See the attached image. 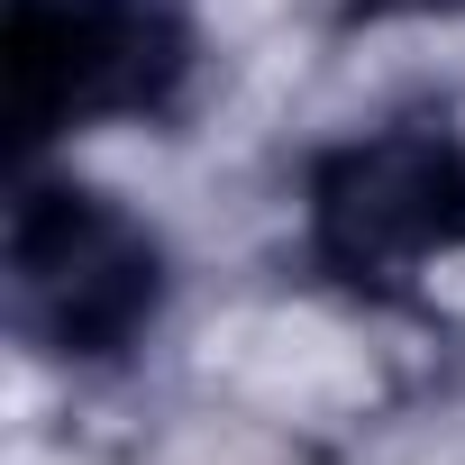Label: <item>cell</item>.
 I'll list each match as a JSON object with an SVG mask.
<instances>
[{"label":"cell","mask_w":465,"mask_h":465,"mask_svg":"<svg viewBox=\"0 0 465 465\" xmlns=\"http://www.w3.org/2000/svg\"><path fill=\"white\" fill-rule=\"evenodd\" d=\"M164 311V247L92 183L28 173L0 228V320L19 347L64 365L128 356Z\"/></svg>","instance_id":"6da1fadb"},{"label":"cell","mask_w":465,"mask_h":465,"mask_svg":"<svg viewBox=\"0 0 465 465\" xmlns=\"http://www.w3.org/2000/svg\"><path fill=\"white\" fill-rule=\"evenodd\" d=\"M183 83H192L183 0H10L0 10V92H10L19 164L92 119H164Z\"/></svg>","instance_id":"7a4b0ae2"},{"label":"cell","mask_w":465,"mask_h":465,"mask_svg":"<svg viewBox=\"0 0 465 465\" xmlns=\"http://www.w3.org/2000/svg\"><path fill=\"white\" fill-rule=\"evenodd\" d=\"M465 247V137L447 119H401L347 137L311 164V256L356 292H392Z\"/></svg>","instance_id":"3957f363"},{"label":"cell","mask_w":465,"mask_h":465,"mask_svg":"<svg viewBox=\"0 0 465 465\" xmlns=\"http://www.w3.org/2000/svg\"><path fill=\"white\" fill-rule=\"evenodd\" d=\"M392 10H465V0H347V19H392Z\"/></svg>","instance_id":"277c9868"}]
</instances>
